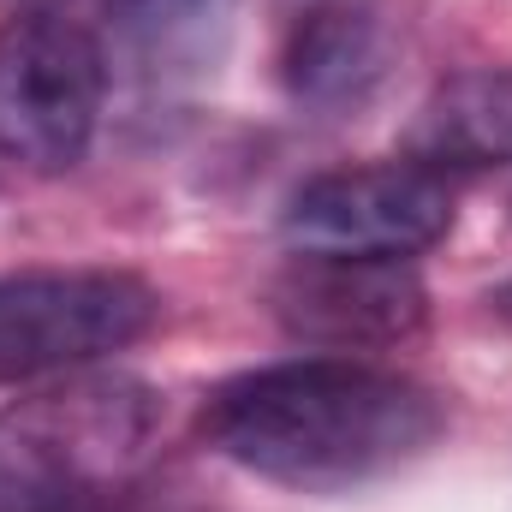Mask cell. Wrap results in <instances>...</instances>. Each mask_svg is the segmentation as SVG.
I'll list each match as a JSON object with an SVG mask.
<instances>
[{
    "label": "cell",
    "instance_id": "cell-7",
    "mask_svg": "<svg viewBox=\"0 0 512 512\" xmlns=\"http://www.w3.org/2000/svg\"><path fill=\"white\" fill-rule=\"evenodd\" d=\"M387 60H393V42H387L382 18L352 0H328V6H310L286 30L280 78L292 102L340 114V108L370 102V90L387 78Z\"/></svg>",
    "mask_w": 512,
    "mask_h": 512
},
{
    "label": "cell",
    "instance_id": "cell-1",
    "mask_svg": "<svg viewBox=\"0 0 512 512\" xmlns=\"http://www.w3.org/2000/svg\"><path fill=\"white\" fill-rule=\"evenodd\" d=\"M447 429L423 382L370 358H286L221 382L203 405V441L262 483L346 495L417 465Z\"/></svg>",
    "mask_w": 512,
    "mask_h": 512
},
{
    "label": "cell",
    "instance_id": "cell-4",
    "mask_svg": "<svg viewBox=\"0 0 512 512\" xmlns=\"http://www.w3.org/2000/svg\"><path fill=\"white\" fill-rule=\"evenodd\" d=\"M155 316L161 298L126 268L0 274V387L90 370L137 346Z\"/></svg>",
    "mask_w": 512,
    "mask_h": 512
},
{
    "label": "cell",
    "instance_id": "cell-8",
    "mask_svg": "<svg viewBox=\"0 0 512 512\" xmlns=\"http://www.w3.org/2000/svg\"><path fill=\"white\" fill-rule=\"evenodd\" d=\"M405 161L429 173H471V167H507L512 161V72L477 66L435 84L411 126H405Z\"/></svg>",
    "mask_w": 512,
    "mask_h": 512
},
{
    "label": "cell",
    "instance_id": "cell-9",
    "mask_svg": "<svg viewBox=\"0 0 512 512\" xmlns=\"http://www.w3.org/2000/svg\"><path fill=\"white\" fill-rule=\"evenodd\" d=\"M48 12H66V18H78V6H96L102 18H120V24H143V30H161V24H173V18H191V12H203L209 0H42Z\"/></svg>",
    "mask_w": 512,
    "mask_h": 512
},
{
    "label": "cell",
    "instance_id": "cell-2",
    "mask_svg": "<svg viewBox=\"0 0 512 512\" xmlns=\"http://www.w3.org/2000/svg\"><path fill=\"white\" fill-rule=\"evenodd\" d=\"M161 429L155 387L72 370L0 411V512H120Z\"/></svg>",
    "mask_w": 512,
    "mask_h": 512
},
{
    "label": "cell",
    "instance_id": "cell-3",
    "mask_svg": "<svg viewBox=\"0 0 512 512\" xmlns=\"http://www.w3.org/2000/svg\"><path fill=\"white\" fill-rule=\"evenodd\" d=\"M108 96V60L84 18L24 6L0 24V155L30 173H66L90 155Z\"/></svg>",
    "mask_w": 512,
    "mask_h": 512
},
{
    "label": "cell",
    "instance_id": "cell-5",
    "mask_svg": "<svg viewBox=\"0 0 512 512\" xmlns=\"http://www.w3.org/2000/svg\"><path fill=\"white\" fill-rule=\"evenodd\" d=\"M268 310L298 346L358 358L405 346L429 322V292L405 256L298 251L268 280Z\"/></svg>",
    "mask_w": 512,
    "mask_h": 512
},
{
    "label": "cell",
    "instance_id": "cell-6",
    "mask_svg": "<svg viewBox=\"0 0 512 512\" xmlns=\"http://www.w3.org/2000/svg\"><path fill=\"white\" fill-rule=\"evenodd\" d=\"M453 227V191L417 161L334 167L292 191L286 239L298 251L340 256H411L429 251Z\"/></svg>",
    "mask_w": 512,
    "mask_h": 512
}]
</instances>
